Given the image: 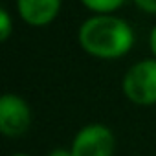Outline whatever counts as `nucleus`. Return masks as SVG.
I'll return each mask as SVG.
<instances>
[{"label":"nucleus","mask_w":156,"mask_h":156,"mask_svg":"<svg viewBox=\"0 0 156 156\" xmlns=\"http://www.w3.org/2000/svg\"><path fill=\"white\" fill-rule=\"evenodd\" d=\"M149 44H151V51L154 53V59H156V26H154V28H152V31H151Z\"/></svg>","instance_id":"1a4fd4ad"},{"label":"nucleus","mask_w":156,"mask_h":156,"mask_svg":"<svg viewBox=\"0 0 156 156\" xmlns=\"http://www.w3.org/2000/svg\"><path fill=\"white\" fill-rule=\"evenodd\" d=\"M31 123V112L28 103L15 96V94H4L0 99V130L6 136H20L30 129Z\"/></svg>","instance_id":"20e7f679"},{"label":"nucleus","mask_w":156,"mask_h":156,"mask_svg":"<svg viewBox=\"0 0 156 156\" xmlns=\"http://www.w3.org/2000/svg\"><path fill=\"white\" fill-rule=\"evenodd\" d=\"M79 42L83 50L99 59L123 57L134 44L130 26L112 15H96L83 22L79 30Z\"/></svg>","instance_id":"f257e3e1"},{"label":"nucleus","mask_w":156,"mask_h":156,"mask_svg":"<svg viewBox=\"0 0 156 156\" xmlns=\"http://www.w3.org/2000/svg\"><path fill=\"white\" fill-rule=\"evenodd\" d=\"M136 6L147 13H156V0H134Z\"/></svg>","instance_id":"6e6552de"},{"label":"nucleus","mask_w":156,"mask_h":156,"mask_svg":"<svg viewBox=\"0 0 156 156\" xmlns=\"http://www.w3.org/2000/svg\"><path fill=\"white\" fill-rule=\"evenodd\" d=\"M81 2L92 9L94 13H99V15H108L112 11H116L118 8H121L125 4V0H81Z\"/></svg>","instance_id":"423d86ee"},{"label":"nucleus","mask_w":156,"mask_h":156,"mask_svg":"<svg viewBox=\"0 0 156 156\" xmlns=\"http://www.w3.org/2000/svg\"><path fill=\"white\" fill-rule=\"evenodd\" d=\"M123 92L136 105L156 103V59L140 61L127 72Z\"/></svg>","instance_id":"f03ea898"},{"label":"nucleus","mask_w":156,"mask_h":156,"mask_svg":"<svg viewBox=\"0 0 156 156\" xmlns=\"http://www.w3.org/2000/svg\"><path fill=\"white\" fill-rule=\"evenodd\" d=\"M116 147L114 134L108 127L92 123L83 127L72 143L73 156H112Z\"/></svg>","instance_id":"7ed1b4c3"},{"label":"nucleus","mask_w":156,"mask_h":156,"mask_svg":"<svg viewBox=\"0 0 156 156\" xmlns=\"http://www.w3.org/2000/svg\"><path fill=\"white\" fill-rule=\"evenodd\" d=\"M11 19H9V13L6 9L0 11V37H2V41H8L9 35H11Z\"/></svg>","instance_id":"0eeeda50"},{"label":"nucleus","mask_w":156,"mask_h":156,"mask_svg":"<svg viewBox=\"0 0 156 156\" xmlns=\"http://www.w3.org/2000/svg\"><path fill=\"white\" fill-rule=\"evenodd\" d=\"M13 156H30V154H22V152H19V154H13Z\"/></svg>","instance_id":"9b49d317"},{"label":"nucleus","mask_w":156,"mask_h":156,"mask_svg":"<svg viewBox=\"0 0 156 156\" xmlns=\"http://www.w3.org/2000/svg\"><path fill=\"white\" fill-rule=\"evenodd\" d=\"M48 156H73L72 151H66V149H53Z\"/></svg>","instance_id":"9d476101"},{"label":"nucleus","mask_w":156,"mask_h":156,"mask_svg":"<svg viewBox=\"0 0 156 156\" xmlns=\"http://www.w3.org/2000/svg\"><path fill=\"white\" fill-rule=\"evenodd\" d=\"M17 8L24 22L39 28L50 24L57 17L61 0H17Z\"/></svg>","instance_id":"39448f33"}]
</instances>
